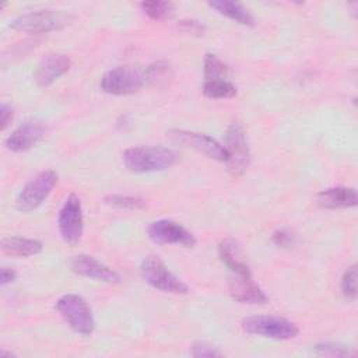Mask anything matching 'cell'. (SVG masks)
I'll return each mask as SVG.
<instances>
[{
    "instance_id": "3957f363",
    "label": "cell",
    "mask_w": 358,
    "mask_h": 358,
    "mask_svg": "<svg viewBox=\"0 0 358 358\" xmlns=\"http://www.w3.org/2000/svg\"><path fill=\"white\" fill-rule=\"evenodd\" d=\"M56 310L73 331L81 336H91L94 333V315L83 296L77 294H66L60 296L56 302Z\"/></svg>"
},
{
    "instance_id": "f546056e",
    "label": "cell",
    "mask_w": 358,
    "mask_h": 358,
    "mask_svg": "<svg viewBox=\"0 0 358 358\" xmlns=\"http://www.w3.org/2000/svg\"><path fill=\"white\" fill-rule=\"evenodd\" d=\"M14 117V109L8 103H1L0 106V129L6 130Z\"/></svg>"
},
{
    "instance_id": "8fae6325",
    "label": "cell",
    "mask_w": 358,
    "mask_h": 358,
    "mask_svg": "<svg viewBox=\"0 0 358 358\" xmlns=\"http://www.w3.org/2000/svg\"><path fill=\"white\" fill-rule=\"evenodd\" d=\"M148 238L158 245H180L185 248H194L196 238L183 225L172 220H157L147 228Z\"/></svg>"
},
{
    "instance_id": "30bf717a",
    "label": "cell",
    "mask_w": 358,
    "mask_h": 358,
    "mask_svg": "<svg viewBox=\"0 0 358 358\" xmlns=\"http://www.w3.org/2000/svg\"><path fill=\"white\" fill-rule=\"evenodd\" d=\"M168 137L173 143L180 144L183 147L193 148L211 159H215L220 162L227 161V151L224 145H221L215 138L204 133H196V131H189L183 129H173V130H169Z\"/></svg>"
},
{
    "instance_id": "5b68a950",
    "label": "cell",
    "mask_w": 358,
    "mask_h": 358,
    "mask_svg": "<svg viewBox=\"0 0 358 358\" xmlns=\"http://www.w3.org/2000/svg\"><path fill=\"white\" fill-rule=\"evenodd\" d=\"M241 326L249 334L271 340H291L299 334V327L294 322L285 317L271 315H257L245 317L241 322Z\"/></svg>"
},
{
    "instance_id": "cb8c5ba5",
    "label": "cell",
    "mask_w": 358,
    "mask_h": 358,
    "mask_svg": "<svg viewBox=\"0 0 358 358\" xmlns=\"http://www.w3.org/2000/svg\"><path fill=\"white\" fill-rule=\"evenodd\" d=\"M140 7L145 15H148L151 20H155V21L168 20L175 13V4L172 1H158V0L143 1L140 3Z\"/></svg>"
},
{
    "instance_id": "44dd1931",
    "label": "cell",
    "mask_w": 358,
    "mask_h": 358,
    "mask_svg": "<svg viewBox=\"0 0 358 358\" xmlns=\"http://www.w3.org/2000/svg\"><path fill=\"white\" fill-rule=\"evenodd\" d=\"M203 94L211 99H227L236 95V87L229 80L204 81Z\"/></svg>"
},
{
    "instance_id": "2e32d148",
    "label": "cell",
    "mask_w": 358,
    "mask_h": 358,
    "mask_svg": "<svg viewBox=\"0 0 358 358\" xmlns=\"http://www.w3.org/2000/svg\"><path fill=\"white\" fill-rule=\"evenodd\" d=\"M316 201L323 208L336 210V208L355 207L358 203V197H357L355 189L336 186V187L324 189L320 193H317Z\"/></svg>"
},
{
    "instance_id": "ba28073f",
    "label": "cell",
    "mask_w": 358,
    "mask_h": 358,
    "mask_svg": "<svg viewBox=\"0 0 358 358\" xmlns=\"http://www.w3.org/2000/svg\"><path fill=\"white\" fill-rule=\"evenodd\" d=\"M227 169L232 176H242L250 164V150L241 123L234 122L227 127L225 145Z\"/></svg>"
},
{
    "instance_id": "7402d4cb",
    "label": "cell",
    "mask_w": 358,
    "mask_h": 358,
    "mask_svg": "<svg viewBox=\"0 0 358 358\" xmlns=\"http://www.w3.org/2000/svg\"><path fill=\"white\" fill-rule=\"evenodd\" d=\"M105 203L113 208L124 211H138L147 207V201L143 197L127 194H109L105 197Z\"/></svg>"
},
{
    "instance_id": "9c48e42d",
    "label": "cell",
    "mask_w": 358,
    "mask_h": 358,
    "mask_svg": "<svg viewBox=\"0 0 358 358\" xmlns=\"http://www.w3.org/2000/svg\"><path fill=\"white\" fill-rule=\"evenodd\" d=\"M62 239L69 245H77L84 232V217L81 201L77 194L71 193L64 200L57 218Z\"/></svg>"
},
{
    "instance_id": "ac0fdd59",
    "label": "cell",
    "mask_w": 358,
    "mask_h": 358,
    "mask_svg": "<svg viewBox=\"0 0 358 358\" xmlns=\"http://www.w3.org/2000/svg\"><path fill=\"white\" fill-rule=\"evenodd\" d=\"M1 249L7 255L17 257H29L42 252L43 245L38 239L22 238V236H8L1 241Z\"/></svg>"
},
{
    "instance_id": "4fadbf2b",
    "label": "cell",
    "mask_w": 358,
    "mask_h": 358,
    "mask_svg": "<svg viewBox=\"0 0 358 358\" xmlns=\"http://www.w3.org/2000/svg\"><path fill=\"white\" fill-rule=\"evenodd\" d=\"M71 270L80 275L92 278L95 281L106 282V284H117L120 282V277L116 271H113L106 264L101 263L95 257L90 255H77L71 259Z\"/></svg>"
},
{
    "instance_id": "4dcf8cb0",
    "label": "cell",
    "mask_w": 358,
    "mask_h": 358,
    "mask_svg": "<svg viewBox=\"0 0 358 358\" xmlns=\"http://www.w3.org/2000/svg\"><path fill=\"white\" fill-rule=\"evenodd\" d=\"M17 280V273L13 268L8 267H1L0 270V284L4 287L7 284H11Z\"/></svg>"
},
{
    "instance_id": "9a60e30c",
    "label": "cell",
    "mask_w": 358,
    "mask_h": 358,
    "mask_svg": "<svg viewBox=\"0 0 358 358\" xmlns=\"http://www.w3.org/2000/svg\"><path fill=\"white\" fill-rule=\"evenodd\" d=\"M70 67L71 60L69 59V56L62 53H50L45 56L39 63L34 74V80L39 87L46 88L57 81L62 76H64L70 70Z\"/></svg>"
},
{
    "instance_id": "d4e9b609",
    "label": "cell",
    "mask_w": 358,
    "mask_h": 358,
    "mask_svg": "<svg viewBox=\"0 0 358 358\" xmlns=\"http://www.w3.org/2000/svg\"><path fill=\"white\" fill-rule=\"evenodd\" d=\"M313 348L319 355H326V357H354L355 355V351L351 350L350 347H345L338 343H331V341L317 343Z\"/></svg>"
},
{
    "instance_id": "f1b7e54d",
    "label": "cell",
    "mask_w": 358,
    "mask_h": 358,
    "mask_svg": "<svg viewBox=\"0 0 358 358\" xmlns=\"http://www.w3.org/2000/svg\"><path fill=\"white\" fill-rule=\"evenodd\" d=\"M179 27L186 32V34H190V35H203L204 31H206V27L196 21V20H182L179 21Z\"/></svg>"
},
{
    "instance_id": "277c9868",
    "label": "cell",
    "mask_w": 358,
    "mask_h": 358,
    "mask_svg": "<svg viewBox=\"0 0 358 358\" xmlns=\"http://www.w3.org/2000/svg\"><path fill=\"white\" fill-rule=\"evenodd\" d=\"M145 83V69L138 64L117 66L101 78V88L112 95H130Z\"/></svg>"
},
{
    "instance_id": "603a6c76",
    "label": "cell",
    "mask_w": 358,
    "mask_h": 358,
    "mask_svg": "<svg viewBox=\"0 0 358 358\" xmlns=\"http://www.w3.org/2000/svg\"><path fill=\"white\" fill-rule=\"evenodd\" d=\"M169 78H172V69L165 60L154 62L145 67V81L152 85L162 87L168 84Z\"/></svg>"
},
{
    "instance_id": "4316f807",
    "label": "cell",
    "mask_w": 358,
    "mask_h": 358,
    "mask_svg": "<svg viewBox=\"0 0 358 358\" xmlns=\"http://www.w3.org/2000/svg\"><path fill=\"white\" fill-rule=\"evenodd\" d=\"M271 241L275 246L282 248V249H288V248H292L295 245L296 236L291 229L281 228V229H277V231L273 232Z\"/></svg>"
},
{
    "instance_id": "6da1fadb",
    "label": "cell",
    "mask_w": 358,
    "mask_h": 358,
    "mask_svg": "<svg viewBox=\"0 0 358 358\" xmlns=\"http://www.w3.org/2000/svg\"><path fill=\"white\" fill-rule=\"evenodd\" d=\"M178 159L175 151L166 147L137 145L123 152L124 166L134 173L157 172L171 168Z\"/></svg>"
},
{
    "instance_id": "d6986e66",
    "label": "cell",
    "mask_w": 358,
    "mask_h": 358,
    "mask_svg": "<svg viewBox=\"0 0 358 358\" xmlns=\"http://www.w3.org/2000/svg\"><path fill=\"white\" fill-rule=\"evenodd\" d=\"M207 6L214 8L220 14L225 15L227 18L235 21L236 24L246 25V27H253L255 25L253 15L241 3L229 1V0H213V1H208Z\"/></svg>"
},
{
    "instance_id": "52a82bcc",
    "label": "cell",
    "mask_w": 358,
    "mask_h": 358,
    "mask_svg": "<svg viewBox=\"0 0 358 358\" xmlns=\"http://www.w3.org/2000/svg\"><path fill=\"white\" fill-rule=\"evenodd\" d=\"M59 180V175L52 171L46 169L35 176H32L20 190L15 206L22 213H29L38 208L52 193L53 187Z\"/></svg>"
},
{
    "instance_id": "83f0119b",
    "label": "cell",
    "mask_w": 358,
    "mask_h": 358,
    "mask_svg": "<svg viewBox=\"0 0 358 358\" xmlns=\"http://www.w3.org/2000/svg\"><path fill=\"white\" fill-rule=\"evenodd\" d=\"M190 354L193 357H208V358H215L221 357L222 352L217 350V347L206 343V341H196L190 347Z\"/></svg>"
},
{
    "instance_id": "ffe728a7",
    "label": "cell",
    "mask_w": 358,
    "mask_h": 358,
    "mask_svg": "<svg viewBox=\"0 0 358 358\" xmlns=\"http://www.w3.org/2000/svg\"><path fill=\"white\" fill-rule=\"evenodd\" d=\"M229 66L224 63L218 56L213 53H207L203 60V74L204 81H214V80H228L229 77Z\"/></svg>"
},
{
    "instance_id": "7c38bea8",
    "label": "cell",
    "mask_w": 358,
    "mask_h": 358,
    "mask_svg": "<svg viewBox=\"0 0 358 358\" xmlns=\"http://www.w3.org/2000/svg\"><path fill=\"white\" fill-rule=\"evenodd\" d=\"M45 134L46 126L42 122L28 119L11 131V134L4 140V145L13 152H24L35 147L45 137Z\"/></svg>"
},
{
    "instance_id": "1f68e13d",
    "label": "cell",
    "mask_w": 358,
    "mask_h": 358,
    "mask_svg": "<svg viewBox=\"0 0 358 358\" xmlns=\"http://www.w3.org/2000/svg\"><path fill=\"white\" fill-rule=\"evenodd\" d=\"M0 355H1V357H15V354H13V352H7V351H1V352H0Z\"/></svg>"
},
{
    "instance_id": "484cf974",
    "label": "cell",
    "mask_w": 358,
    "mask_h": 358,
    "mask_svg": "<svg viewBox=\"0 0 358 358\" xmlns=\"http://www.w3.org/2000/svg\"><path fill=\"white\" fill-rule=\"evenodd\" d=\"M341 292L347 299L354 301L357 298V266L351 264L347 267L341 277Z\"/></svg>"
},
{
    "instance_id": "5bb4252c",
    "label": "cell",
    "mask_w": 358,
    "mask_h": 358,
    "mask_svg": "<svg viewBox=\"0 0 358 358\" xmlns=\"http://www.w3.org/2000/svg\"><path fill=\"white\" fill-rule=\"evenodd\" d=\"M229 295L239 303L262 305L268 301L264 291L253 281L252 275H235L232 274L228 280Z\"/></svg>"
},
{
    "instance_id": "e0dca14e",
    "label": "cell",
    "mask_w": 358,
    "mask_h": 358,
    "mask_svg": "<svg viewBox=\"0 0 358 358\" xmlns=\"http://www.w3.org/2000/svg\"><path fill=\"white\" fill-rule=\"evenodd\" d=\"M218 256L220 260L229 268V271L235 275H252L250 268L245 259L242 257V252L239 245L231 239L225 238L218 245Z\"/></svg>"
},
{
    "instance_id": "8992f818",
    "label": "cell",
    "mask_w": 358,
    "mask_h": 358,
    "mask_svg": "<svg viewBox=\"0 0 358 358\" xmlns=\"http://www.w3.org/2000/svg\"><path fill=\"white\" fill-rule=\"evenodd\" d=\"M140 274L145 282L166 294L185 295L189 287L168 270L165 263L155 255L147 256L140 264Z\"/></svg>"
},
{
    "instance_id": "7a4b0ae2",
    "label": "cell",
    "mask_w": 358,
    "mask_h": 358,
    "mask_svg": "<svg viewBox=\"0 0 358 358\" xmlns=\"http://www.w3.org/2000/svg\"><path fill=\"white\" fill-rule=\"evenodd\" d=\"M74 15L62 10H36L24 13L15 17L10 27L15 31L27 34H46L52 31H60L74 21Z\"/></svg>"
}]
</instances>
